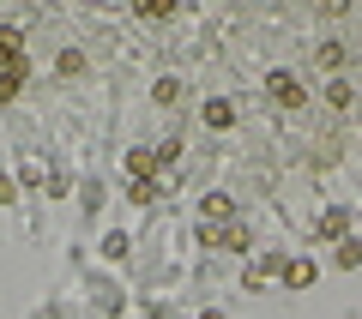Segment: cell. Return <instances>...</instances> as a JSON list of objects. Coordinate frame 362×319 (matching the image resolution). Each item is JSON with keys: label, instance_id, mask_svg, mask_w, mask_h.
<instances>
[{"label": "cell", "instance_id": "obj_8", "mask_svg": "<svg viewBox=\"0 0 362 319\" xmlns=\"http://www.w3.org/2000/svg\"><path fill=\"white\" fill-rule=\"evenodd\" d=\"M338 265L356 271V265H362V241H338Z\"/></svg>", "mask_w": 362, "mask_h": 319}, {"label": "cell", "instance_id": "obj_2", "mask_svg": "<svg viewBox=\"0 0 362 319\" xmlns=\"http://www.w3.org/2000/svg\"><path fill=\"white\" fill-rule=\"evenodd\" d=\"M320 235H326V241H350V211H344V205H326V211H320Z\"/></svg>", "mask_w": 362, "mask_h": 319}, {"label": "cell", "instance_id": "obj_1", "mask_svg": "<svg viewBox=\"0 0 362 319\" xmlns=\"http://www.w3.org/2000/svg\"><path fill=\"white\" fill-rule=\"evenodd\" d=\"M266 97L278 102V109H302V102H308V90H302L296 73H284V66H278V73H266Z\"/></svg>", "mask_w": 362, "mask_h": 319}, {"label": "cell", "instance_id": "obj_11", "mask_svg": "<svg viewBox=\"0 0 362 319\" xmlns=\"http://www.w3.org/2000/svg\"><path fill=\"white\" fill-rule=\"evenodd\" d=\"M127 241H133V235H121V229H115V235L103 241V253H109V259H121V253H127Z\"/></svg>", "mask_w": 362, "mask_h": 319}, {"label": "cell", "instance_id": "obj_9", "mask_svg": "<svg viewBox=\"0 0 362 319\" xmlns=\"http://www.w3.org/2000/svg\"><path fill=\"white\" fill-rule=\"evenodd\" d=\"M326 102H332V109H350V85H344V78H332V85H326Z\"/></svg>", "mask_w": 362, "mask_h": 319}, {"label": "cell", "instance_id": "obj_4", "mask_svg": "<svg viewBox=\"0 0 362 319\" xmlns=\"http://www.w3.org/2000/svg\"><path fill=\"white\" fill-rule=\"evenodd\" d=\"M199 217H206V223H230V217H235V199H223V193H211V199L199 205Z\"/></svg>", "mask_w": 362, "mask_h": 319}, {"label": "cell", "instance_id": "obj_10", "mask_svg": "<svg viewBox=\"0 0 362 319\" xmlns=\"http://www.w3.org/2000/svg\"><path fill=\"white\" fill-rule=\"evenodd\" d=\"M18 85H25V66H6V73H0V97H13Z\"/></svg>", "mask_w": 362, "mask_h": 319}, {"label": "cell", "instance_id": "obj_6", "mask_svg": "<svg viewBox=\"0 0 362 319\" xmlns=\"http://www.w3.org/2000/svg\"><path fill=\"white\" fill-rule=\"evenodd\" d=\"M151 169H157V157L133 145V151H127V175H133V181H151Z\"/></svg>", "mask_w": 362, "mask_h": 319}, {"label": "cell", "instance_id": "obj_7", "mask_svg": "<svg viewBox=\"0 0 362 319\" xmlns=\"http://www.w3.org/2000/svg\"><path fill=\"white\" fill-rule=\"evenodd\" d=\"M0 66H25V54H18V30H0Z\"/></svg>", "mask_w": 362, "mask_h": 319}, {"label": "cell", "instance_id": "obj_3", "mask_svg": "<svg viewBox=\"0 0 362 319\" xmlns=\"http://www.w3.org/2000/svg\"><path fill=\"white\" fill-rule=\"evenodd\" d=\"M199 115H206V127H211V133H223V127H235V102H223V97H211L206 109H199Z\"/></svg>", "mask_w": 362, "mask_h": 319}, {"label": "cell", "instance_id": "obj_12", "mask_svg": "<svg viewBox=\"0 0 362 319\" xmlns=\"http://www.w3.org/2000/svg\"><path fill=\"white\" fill-rule=\"evenodd\" d=\"M6 199H18V187H13L6 175H0V205H6Z\"/></svg>", "mask_w": 362, "mask_h": 319}, {"label": "cell", "instance_id": "obj_5", "mask_svg": "<svg viewBox=\"0 0 362 319\" xmlns=\"http://www.w3.org/2000/svg\"><path fill=\"white\" fill-rule=\"evenodd\" d=\"M284 283L290 289H308L314 283V259H284Z\"/></svg>", "mask_w": 362, "mask_h": 319}]
</instances>
